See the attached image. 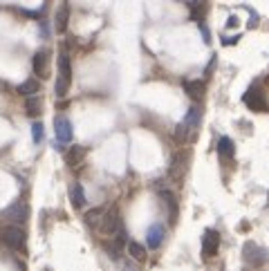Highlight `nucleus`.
<instances>
[{
    "mask_svg": "<svg viewBox=\"0 0 269 271\" xmlns=\"http://www.w3.org/2000/svg\"><path fill=\"white\" fill-rule=\"evenodd\" d=\"M200 121H202L200 106H191V108H188V112H186V117L182 119V123H177L175 139L180 141V144H184V141H195L198 130H200Z\"/></svg>",
    "mask_w": 269,
    "mask_h": 271,
    "instance_id": "1",
    "label": "nucleus"
},
{
    "mask_svg": "<svg viewBox=\"0 0 269 271\" xmlns=\"http://www.w3.org/2000/svg\"><path fill=\"white\" fill-rule=\"evenodd\" d=\"M70 83H72V63H70V56L67 52H61V59H59V76H56V85H54V94L59 99H63L70 90Z\"/></svg>",
    "mask_w": 269,
    "mask_h": 271,
    "instance_id": "2",
    "label": "nucleus"
},
{
    "mask_svg": "<svg viewBox=\"0 0 269 271\" xmlns=\"http://www.w3.org/2000/svg\"><path fill=\"white\" fill-rule=\"evenodd\" d=\"M242 258L252 267H262V264L269 262V251L265 246H260L258 242H254V240H247L242 244Z\"/></svg>",
    "mask_w": 269,
    "mask_h": 271,
    "instance_id": "3",
    "label": "nucleus"
},
{
    "mask_svg": "<svg viewBox=\"0 0 269 271\" xmlns=\"http://www.w3.org/2000/svg\"><path fill=\"white\" fill-rule=\"evenodd\" d=\"M242 103H244V106H247L249 110H254V112H267V110H269L267 96H265V92H262L258 85H252V88L244 92Z\"/></svg>",
    "mask_w": 269,
    "mask_h": 271,
    "instance_id": "4",
    "label": "nucleus"
},
{
    "mask_svg": "<svg viewBox=\"0 0 269 271\" xmlns=\"http://www.w3.org/2000/svg\"><path fill=\"white\" fill-rule=\"evenodd\" d=\"M0 240L14 251L25 249V231L18 229V226H5V229L0 231Z\"/></svg>",
    "mask_w": 269,
    "mask_h": 271,
    "instance_id": "5",
    "label": "nucleus"
},
{
    "mask_svg": "<svg viewBox=\"0 0 269 271\" xmlns=\"http://www.w3.org/2000/svg\"><path fill=\"white\" fill-rule=\"evenodd\" d=\"M50 59H52L50 49H39V52L34 54L32 67H34V74L39 79H47V76H50Z\"/></svg>",
    "mask_w": 269,
    "mask_h": 271,
    "instance_id": "6",
    "label": "nucleus"
},
{
    "mask_svg": "<svg viewBox=\"0 0 269 271\" xmlns=\"http://www.w3.org/2000/svg\"><path fill=\"white\" fill-rule=\"evenodd\" d=\"M220 251V233L216 229H206L202 236V256L204 258H213Z\"/></svg>",
    "mask_w": 269,
    "mask_h": 271,
    "instance_id": "7",
    "label": "nucleus"
},
{
    "mask_svg": "<svg viewBox=\"0 0 269 271\" xmlns=\"http://www.w3.org/2000/svg\"><path fill=\"white\" fill-rule=\"evenodd\" d=\"M99 229L106 233V236H117V233L124 229V224H121V218H119V213L114 211H106V215H103V220H101V226Z\"/></svg>",
    "mask_w": 269,
    "mask_h": 271,
    "instance_id": "8",
    "label": "nucleus"
},
{
    "mask_svg": "<svg viewBox=\"0 0 269 271\" xmlns=\"http://www.w3.org/2000/svg\"><path fill=\"white\" fill-rule=\"evenodd\" d=\"M54 137L59 144H70L72 141V123L67 117H56L54 119Z\"/></svg>",
    "mask_w": 269,
    "mask_h": 271,
    "instance_id": "9",
    "label": "nucleus"
},
{
    "mask_svg": "<svg viewBox=\"0 0 269 271\" xmlns=\"http://www.w3.org/2000/svg\"><path fill=\"white\" fill-rule=\"evenodd\" d=\"M27 213H29V208L25 204V200H16L14 204H9L3 211V218L9 220V222H23V220L27 218Z\"/></svg>",
    "mask_w": 269,
    "mask_h": 271,
    "instance_id": "10",
    "label": "nucleus"
},
{
    "mask_svg": "<svg viewBox=\"0 0 269 271\" xmlns=\"http://www.w3.org/2000/svg\"><path fill=\"white\" fill-rule=\"evenodd\" d=\"M164 236H166V229H164V224L160 222H155V224L148 229L146 233V244L150 246V249H160L162 242H164Z\"/></svg>",
    "mask_w": 269,
    "mask_h": 271,
    "instance_id": "11",
    "label": "nucleus"
},
{
    "mask_svg": "<svg viewBox=\"0 0 269 271\" xmlns=\"http://www.w3.org/2000/svg\"><path fill=\"white\" fill-rule=\"evenodd\" d=\"M184 92L193 99V101H200V99L204 96V92H206V83L200 81V79H193V81L188 79V81H184Z\"/></svg>",
    "mask_w": 269,
    "mask_h": 271,
    "instance_id": "12",
    "label": "nucleus"
},
{
    "mask_svg": "<svg viewBox=\"0 0 269 271\" xmlns=\"http://www.w3.org/2000/svg\"><path fill=\"white\" fill-rule=\"evenodd\" d=\"M67 21H70V7H67V3H63L56 11V16H54V32L56 34H63L67 29Z\"/></svg>",
    "mask_w": 269,
    "mask_h": 271,
    "instance_id": "13",
    "label": "nucleus"
},
{
    "mask_svg": "<svg viewBox=\"0 0 269 271\" xmlns=\"http://www.w3.org/2000/svg\"><path fill=\"white\" fill-rule=\"evenodd\" d=\"M218 155H220V159H234V155H236V144H234V139H229V137H222L218 141Z\"/></svg>",
    "mask_w": 269,
    "mask_h": 271,
    "instance_id": "14",
    "label": "nucleus"
},
{
    "mask_svg": "<svg viewBox=\"0 0 269 271\" xmlns=\"http://www.w3.org/2000/svg\"><path fill=\"white\" fill-rule=\"evenodd\" d=\"M85 148L83 146H72V148H67L65 150V164L67 166H76V164H81L83 162V157H85Z\"/></svg>",
    "mask_w": 269,
    "mask_h": 271,
    "instance_id": "15",
    "label": "nucleus"
},
{
    "mask_svg": "<svg viewBox=\"0 0 269 271\" xmlns=\"http://www.w3.org/2000/svg\"><path fill=\"white\" fill-rule=\"evenodd\" d=\"M70 202H72V206H74V208H83L85 206V190H83V186L79 182H74L70 186Z\"/></svg>",
    "mask_w": 269,
    "mask_h": 271,
    "instance_id": "16",
    "label": "nucleus"
},
{
    "mask_svg": "<svg viewBox=\"0 0 269 271\" xmlns=\"http://www.w3.org/2000/svg\"><path fill=\"white\" fill-rule=\"evenodd\" d=\"M128 254H130V258H132V260H137V262H146V258H148L146 246L139 244V242H134V240L128 242Z\"/></svg>",
    "mask_w": 269,
    "mask_h": 271,
    "instance_id": "17",
    "label": "nucleus"
},
{
    "mask_svg": "<svg viewBox=\"0 0 269 271\" xmlns=\"http://www.w3.org/2000/svg\"><path fill=\"white\" fill-rule=\"evenodd\" d=\"M186 164H188V155H186V152L177 155V157L173 159V164H170V177H182V175H184Z\"/></svg>",
    "mask_w": 269,
    "mask_h": 271,
    "instance_id": "18",
    "label": "nucleus"
},
{
    "mask_svg": "<svg viewBox=\"0 0 269 271\" xmlns=\"http://www.w3.org/2000/svg\"><path fill=\"white\" fill-rule=\"evenodd\" d=\"M162 200L166 202V208H168V220H170V224H175V218H177V200H175V195L170 193V190H162Z\"/></svg>",
    "mask_w": 269,
    "mask_h": 271,
    "instance_id": "19",
    "label": "nucleus"
},
{
    "mask_svg": "<svg viewBox=\"0 0 269 271\" xmlns=\"http://www.w3.org/2000/svg\"><path fill=\"white\" fill-rule=\"evenodd\" d=\"M39 90H41L39 79H27L25 83L18 85V92H21L23 96H34V94H39Z\"/></svg>",
    "mask_w": 269,
    "mask_h": 271,
    "instance_id": "20",
    "label": "nucleus"
},
{
    "mask_svg": "<svg viewBox=\"0 0 269 271\" xmlns=\"http://www.w3.org/2000/svg\"><path fill=\"white\" fill-rule=\"evenodd\" d=\"M103 215H106V211L103 208H92V211H88L85 213V224L88 226H101V220H103Z\"/></svg>",
    "mask_w": 269,
    "mask_h": 271,
    "instance_id": "21",
    "label": "nucleus"
},
{
    "mask_svg": "<svg viewBox=\"0 0 269 271\" xmlns=\"http://www.w3.org/2000/svg\"><path fill=\"white\" fill-rule=\"evenodd\" d=\"M25 110H27V117H32V119H36V117L41 114V103H39V96H27V101H25Z\"/></svg>",
    "mask_w": 269,
    "mask_h": 271,
    "instance_id": "22",
    "label": "nucleus"
},
{
    "mask_svg": "<svg viewBox=\"0 0 269 271\" xmlns=\"http://www.w3.org/2000/svg\"><path fill=\"white\" fill-rule=\"evenodd\" d=\"M43 137H45V128H43L41 121H36L34 126H32V139H34V144H41Z\"/></svg>",
    "mask_w": 269,
    "mask_h": 271,
    "instance_id": "23",
    "label": "nucleus"
},
{
    "mask_svg": "<svg viewBox=\"0 0 269 271\" xmlns=\"http://www.w3.org/2000/svg\"><path fill=\"white\" fill-rule=\"evenodd\" d=\"M191 18H195V21H200L202 23V18H204V5L200 3H195V5H191Z\"/></svg>",
    "mask_w": 269,
    "mask_h": 271,
    "instance_id": "24",
    "label": "nucleus"
},
{
    "mask_svg": "<svg viewBox=\"0 0 269 271\" xmlns=\"http://www.w3.org/2000/svg\"><path fill=\"white\" fill-rule=\"evenodd\" d=\"M200 29H202V36H204V41H206V43H211V36H209V29H206V27H204V25H202V23H200Z\"/></svg>",
    "mask_w": 269,
    "mask_h": 271,
    "instance_id": "25",
    "label": "nucleus"
},
{
    "mask_svg": "<svg viewBox=\"0 0 269 271\" xmlns=\"http://www.w3.org/2000/svg\"><path fill=\"white\" fill-rule=\"evenodd\" d=\"M227 27H231V29L238 27V16H231V18H229V21H227Z\"/></svg>",
    "mask_w": 269,
    "mask_h": 271,
    "instance_id": "26",
    "label": "nucleus"
},
{
    "mask_svg": "<svg viewBox=\"0 0 269 271\" xmlns=\"http://www.w3.org/2000/svg\"><path fill=\"white\" fill-rule=\"evenodd\" d=\"M267 200H269V195H267Z\"/></svg>",
    "mask_w": 269,
    "mask_h": 271,
    "instance_id": "27",
    "label": "nucleus"
}]
</instances>
